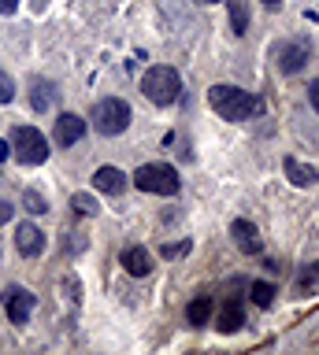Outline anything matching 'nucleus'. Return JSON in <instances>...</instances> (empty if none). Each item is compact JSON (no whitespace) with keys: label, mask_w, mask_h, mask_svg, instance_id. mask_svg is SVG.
<instances>
[{"label":"nucleus","mask_w":319,"mask_h":355,"mask_svg":"<svg viewBox=\"0 0 319 355\" xmlns=\"http://www.w3.org/2000/svg\"><path fill=\"white\" fill-rule=\"evenodd\" d=\"M275 63H279V71H286V74L304 71L308 44L304 41H279V44H275Z\"/></svg>","instance_id":"7"},{"label":"nucleus","mask_w":319,"mask_h":355,"mask_svg":"<svg viewBox=\"0 0 319 355\" xmlns=\"http://www.w3.org/2000/svg\"><path fill=\"white\" fill-rule=\"evenodd\" d=\"M52 100H56V89H52L49 82H34V93H30V104H34V111H49Z\"/></svg>","instance_id":"17"},{"label":"nucleus","mask_w":319,"mask_h":355,"mask_svg":"<svg viewBox=\"0 0 319 355\" xmlns=\"http://www.w3.org/2000/svg\"><path fill=\"white\" fill-rule=\"evenodd\" d=\"M12 204H8V200H0V226H4V222H12Z\"/></svg>","instance_id":"23"},{"label":"nucleus","mask_w":319,"mask_h":355,"mask_svg":"<svg viewBox=\"0 0 319 355\" xmlns=\"http://www.w3.org/2000/svg\"><path fill=\"white\" fill-rule=\"evenodd\" d=\"M308 100H312V107L319 111V78H316L312 85H308Z\"/></svg>","instance_id":"24"},{"label":"nucleus","mask_w":319,"mask_h":355,"mask_svg":"<svg viewBox=\"0 0 319 355\" xmlns=\"http://www.w3.org/2000/svg\"><path fill=\"white\" fill-rule=\"evenodd\" d=\"M12 100H15V82H12V74L0 71V104H12Z\"/></svg>","instance_id":"21"},{"label":"nucleus","mask_w":319,"mask_h":355,"mask_svg":"<svg viewBox=\"0 0 319 355\" xmlns=\"http://www.w3.org/2000/svg\"><path fill=\"white\" fill-rule=\"evenodd\" d=\"M34 304H38V296L30 293V288H23V285H8L4 288V311H8V318H12L15 326H26L30 315H34Z\"/></svg>","instance_id":"6"},{"label":"nucleus","mask_w":319,"mask_h":355,"mask_svg":"<svg viewBox=\"0 0 319 355\" xmlns=\"http://www.w3.org/2000/svg\"><path fill=\"white\" fill-rule=\"evenodd\" d=\"M186 252H190V237L179 241V244H163V248H160L163 259H179V255H186Z\"/></svg>","instance_id":"22"},{"label":"nucleus","mask_w":319,"mask_h":355,"mask_svg":"<svg viewBox=\"0 0 319 355\" xmlns=\"http://www.w3.org/2000/svg\"><path fill=\"white\" fill-rule=\"evenodd\" d=\"M8 155H12V144H8V141H0V159H8Z\"/></svg>","instance_id":"26"},{"label":"nucleus","mask_w":319,"mask_h":355,"mask_svg":"<svg viewBox=\"0 0 319 355\" xmlns=\"http://www.w3.org/2000/svg\"><path fill=\"white\" fill-rule=\"evenodd\" d=\"M230 237H234V244H238L245 255H260V252H263V241H260L256 226H252V222H245V218H238L234 226H230Z\"/></svg>","instance_id":"11"},{"label":"nucleus","mask_w":319,"mask_h":355,"mask_svg":"<svg viewBox=\"0 0 319 355\" xmlns=\"http://www.w3.org/2000/svg\"><path fill=\"white\" fill-rule=\"evenodd\" d=\"M45 244H49V241H45V233H41L34 222H23V226L15 230V248L23 252V255H30V259L45 252Z\"/></svg>","instance_id":"10"},{"label":"nucleus","mask_w":319,"mask_h":355,"mask_svg":"<svg viewBox=\"0 0 319 355\" xmlns=\"http://www.w3.org/2000/svg\"><path fill=\"white\" fill-rule=\"evenodd\" d=\"M23 211H30V215H45L49 211V200L38 193V189H26L23 193Z\"/></svg>","instance_id":"20"},{"label":"nucleus","mask_w":319,"mask_h":355,"mask_svg":"<svg viewBox=\"0 0 319 355\" xmlns=\"http://www.w3.org/2000/svg\"><path fill=\"white\" fill-rule=\"evenodd\" d=\"M249 296H252V304H256V307H271L275 304V285L271 282H252Z\"/></svg>","instance_id":"18"},{"label":"nucleus","mask_w":319,"mask_h":355,"mask_svg":"<svg viewBox=\"0 0 319 355\" xmlns=\"http://www.w3.org/2000/svg\"><path fill=\"white\" fill-rule=\"evenodd\" d=\"M71 207H74V215H85V218L101 211V204H97L90 193H74V196H71Z\"/></svg>","instance_id":"19"},{"label":"nucleus","mask_w":319,"mask_h":355,"mask_svg":"<svg viewBox=\"0 0 319 355\" xmlns=\"http://www.w3.org/2000/svg\"><path fill=\"white\" fill-rule=\"evenodd\" d=\"M45 8H49V0H34V11H38V15H41Z\"/></svg>","instance_id":"27"},{"label":"nucleus","mask_w":319,"mask_h":355,"mask_svg":"<svg viewBox=\"0 0 319 355\" xmlns=\"http://www.w3.org/2000/svg\"><path fill=\"white\" fill-rule=\"evenodd\" d=\"M215 322H219V329H223V333H238L241 326H245V311H241V300H238V296L223 300V304H219Z\"/></svg>","instance_id":"13"},{"label":"nucleus","mask_w":319,"mask_h":355,"mask_svg":"<svg viewBox=\"0 0 319 355\" xmlns=\"http://www.w3.org/2000/svg\"><path fill=\"white\" fill-rule=\"evenodd\" d=\"M12 152H15L19 163L38 166V163L49 159V141H45V133L34 130V126H19L12 133Z\"/></svg>","instance_id":"5"},{"label":"nucleus","mask_w":319,"mask_h":355,"mask_svg":"<svg viewBox=\"0 0 319 355\" xmlns=\"http://www.w3.org/2000/svg\"><path fill=\"white\" fill-rule=\"evenodd\" d=\"M130 119H134V111H130V104L119 96H104L93 104V130L104 133V137H119V133L130 126Z\"/></svg>","instance_id":"3"},{"label":"nucleus","mask_w":319,"mask_h":355,"mask_svg":"<svg viewBox=\"0 0 319 355\" xmlns=\"http://www.w3.org/2000/svg\"><path fill=\"white\" fill-rule=\"evenodd\" d=\"M227 11H230V30L238 33H249V11H245V0H227Z\"/></svg>","instance_id":"16"},{"label":"nucleus","mask_w":319,"mask_h":355,"mask_svg":"<svg viewBox=\"0 0 319 355\" xmlns=\"http://www.w3.org/2000/svg\"><path fill=\"white\" fill-rule=\"evenodd\" d=\"M85 137V119L74 115V111H63L56 119V144L60 148H71V144H79Z\"/></svg>","instance_id":"8"},{"label":"nucleus","mask_w":319,"mask_h":355,"mask_svg":"<svg viewBox=\"0 0 319 355\" xmlns=\"http://www.w3.org/2000/svg\"><path fill=\"white\" fill-rule=\"evenodd\" d=\"M282 166H286V178H290L293 185H301V189H304V185H316V182H319L316 166H304L301 159H293V155H286V163H282Z\"/></svg>","instance_id":"15"},{"label":"nucleus","mask_w":319,"mask_h":355,"mask_svg":"<svg viewBox=\"0 0 319 355\" xmlns=\"http://www.w3.org/2000/svg\"><path fill=\"white\" fill-rule=\"evenodd\" d=\"M204 4H219V0H204Z\"/></svg>","instance_id":"29"},{"label":"nucleus","mask_w":319,"mask_h":355,"mask_svg":"<svg viewBox=\"0 0 319 355\" xmlns=\"http://www.w3.org/2000/svg\"><path fill=\"white\" fill-rule=\"evenodd\" d=\"M141 93H145L149 104H156V107H167L174 104V100L182 96V78L174 67H149L145 78H141Z\"/></svg>","instance_id":"2"},{"label":"nucleus","mask_w":319,"mask_h":355,"mask_svg":"<svg viewBox=\"0 0 319 355\" xmlns=\"http://www.w3.org/2000/svg\"><path fill=\"white\" fill-rule=\"evenodd\" d=\"M208 104L227 122H245L249 115H260L263 111V100L245 93V89H238V85H212L208 89Z\"/></svg>","instance_id":"1"},{"label":"nucleus","mask_w":319,"mask_h":355,"mask_svg":"<svg viewBox=\"0 0 319 355\" xmlns=\"http://www.w3.org/2000/svg\"><path fill=\"white\" fill-rule=\"evenodd\" d=\"M119 263H123V270H126L130 277H149V270H152V255L141 248V244H130V248H123Z\"/></svg>","instance_id":"12"},{"label":"nucleus","mask_w":319,"mask_h":355,"mask_svg":"<svg viewBox=\"0 0 319 355\" xmlns=\"http://www.w3.org/2000/svg\"><path fill=\"white\" fill-rule=\"evenodd\" d=\"M15 8H19V0H0V15H12Z\"/></svg>","instance_id":"25"},{"label":"nucleus","mask_w":319,"mask_h":355,"mask_svg":"<svg viewBox=\"0 0 319 355\" xmlns=\"http://www.w3.org/2000/svg\"><path fill=\"white\" fill-rule=\"evenodd\" d=\"M215 315V304H212V296H193L190 300V307H186V322L190 326H208Z\"/></svg>","instance_id":"14"},{"label":"nucleus","mask_w":319,"mask_h":355,"mask_svg":"<svg viewBox=\"0 0 319 355\" xmlns=\"http://www.w3.org/2000/svg\"><path fill=\"white\" fill-rule=\"evenodd\" d=\"M93 189L104 196H123L126 193V174L119 166H97L93 171Z\"/></svg>","instance_id":"9"},{"label":"nucleus","mask_w":319,"mask_h":355,"mask_svg":"<svg viewBox=\"0 0 319 355\" xmlns=\"http://www.w3.org/2000/svg\"><path fill=\"white\" fill-rule=\"evenodd\" d=\"M134 185L141 193H156V196H174L182 189V178L171 163H145L134 171Z\"/></svg>","instance_id":"4"},{"label":"nucleus","mask_w":319,"mask_h":355,"mask_svg":"<svg viewBox=\"0 0 319 355\" xmlns=\"http://www.w3.org/2000/svg\"><path fill=\"white\" fill-rule=\"evenodd\" d=\"M263 4H268V8H279V4H282V0H263Z\"/></svg>","instance_id":"28"}]
</instances>
